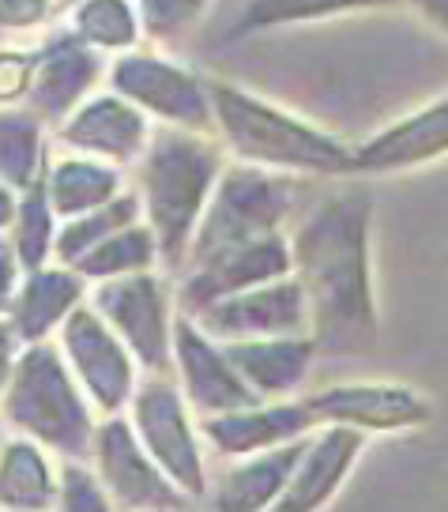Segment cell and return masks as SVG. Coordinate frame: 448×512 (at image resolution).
I'll return each mask as SVG.
<instances>
[{
    "label": "cell",
    "instance_id": "1",
    "mask_svg": "<svg viewBox=\"0 0 448 512\" xmlns=\"http://www.w3.org/2000/svg\"><path fill=\"white\" fill-rule=\"evenodd\" d=\"M373 196L343 189L324 196L290 234L294 279L309 302V336L320 354H366L377 347L373 298Z\"/></svg>",
    "mask_w": 448,
    "mask_h": 512
},
{
    "label": "cell",
    "instance_id": "2",
    "mask_svg": "<svg viewBox=\"0 0 448 512\" xmlns=\"http://www.w3.org/2000/svg\"><path fill=\"white\" fill-rule=\"evenodd\" d=\"M208 98L219 136L245 166H260L272 174L351 177V144L336 140L332 132L309 125L234 83H208Z\"/></svg>",
    "mask_w": 448,
    "mask_h": 512
},
{
    "label": "cell",
    "instance_id": "3",
    "mask_svg": "<svg viewBox=\"0 0 448 512\" xmlns=\"http://www.w3.org/2000/svg\"><path fill=\"white\" fill-rule=\"evenodd\" d=\"M223 177V151L204 132L159 128L144 159V204L162 264L177 268L192 249L204 204Z\"/></svg>",
    "mask_w": 448,
    "mask_h": 512
},
{
    "label": "cell",
    "instance_id": "4",
    "mask_svg": "<svg viewBox=\"0 0 448 512\" xmlns=\"http://www.w3.org/2000/svg\"><path fill=\"white\" fill-rule=\"evenodd\" d=\"M4 415L12 418V426L31 433L34 441L57 448L72 460L87 456L95 437L91 415L64 369L61 354L46 343H34L12 366L4 388Z\"/></svg>",
    "mask_w": 448,
    "mask_h": 512
},
{
    "label": "cell",
    "instance_id": "5",
    "mask_svg": "<svg viewBox=\"0 0 448 512\" xmlns=\"http://www.w3.org/2000/svg\"><path fill=\"white\" fill-rule=\"evenodd\" d=\"M290 208H294V185L287 177L260 170V166H245V162L230 166L219 177L208 211L196 226L189 264L219 249H230V245L283 234Z\"/></svg>",
    "mask_w": 448,
    "mask_h": 512
},
{
    "label": "cell",
    "instance_id": "6",
    "mask_svg": "<svg viewBox=\"0 0 448 512\" xmlns=\"http://www.w3.org/2000/svg\"><path fill=\"white\" fill-rule=\"evenodd\" d=\"M287 275H294L290 241L283 234H272V238L230 245V249H219V253L196 260L189 268V279L177 290V302L185 309V317H196L223 298L245 294L253 287L275 283V279H287Z\"/></svg>",
    "mask_w": 448,
    "mask_h": 512
},
{
    "label": "cell",
    "instance_id": "7",
    "mask_svg": "<svg viewBox=\"0 0 448 512\" xmlns=\"http://www.w3.org/2000/svg\"><path fill=\"white\" fill-rule=\"evenodd\" d=\"M132 415L140 433V445L147 448V456L166 471V479L174 482L185 497H204L208 494V479H204V460L196 448V433H192L189 418H185V403L177 396V388L166 377L147 381L136 392Z\"/></svg>",
    "mask_w": 448,
    "mask_h": 512
},
{
    "label": "cell",
    "instance_id": "8",
    "mask_svg": "<svg viewBox=\"0 0 448 512\" xmlns=\"http://www.w3.org/2000/svg\"><path fill=\"white\" fill-rule=\"evenodd\" d=\"M110 83L125 102L159 113L174 125H185L189 132L208 136L215 125L208 83H200L174 61H162L151 53H125L121 61H113Z\"/></svg>",
    "mask_w": 448,
    "mask_h": 512
},
{
    "label": "cell",
    "instance_id": "9",
    "mask_svg": "<svg viewBox=\"0 0 448 512\" xmlns=\"http://www.w3.org/2000/svg\"><path fill=\"white\" fill-rule=\"evenodd\" d=\"M196 328L219 343L241 339H279V336H309V302L302 283L287 275L245 294L223 298L211 309L196 313Z\"/></svg>",
    "mask_w": 448,
    "mask_h": 512
},
{
    "label": "cell",
    "instance_id": "10",
    "mask_svg": "<svg viewBox=\"0 0 448 512\" xmlns=\"http://www.w3.org/2000/svg\"><path fill=\"white\" fill-rule=\"evenodd\" d=\"M95 313L121 336L147 369L166 366L170 354V294L147 272L117 275L95 290Z\"/></svg>",
    "mask_w": 448,
    "mask_h": 512
},
{
    "label": "cell",
    "instance_id": "11",
    "mask_svg": "<svg viewBox=\"0 0 448 512\" xmlns=\"http://www.w3.org/2000/svg\"><path fill=\"white\" fill-rule=\"evenodd\" d=\"M309 411L317 422L328 426H347L358 433H400L418 430L433 418V403L411 388V384H388V381H351L320 388L309 396Z\"/></svg>",
    "mask_w": 448,
    "mask_h": 512
},
{
    "label": "cell",
    "instance_id": "12",
    "mask_svg": "<svg viewBox=\"0 0 448 512\" xmlns=\"http://www.w3.org/2000/svg\"><path fill=\"white\" fill-rule=\"evenodd\" d=\"M95 452L106 494L117 505H125L128 512H189L192 497L181 494L174 482H166V471L147 456V448L140 445L128 422L110 418L98 430Z\"/></svg>",
    "mask_w": 448,
    "mask_h": 512
},
{
    "label": "cell",
    "instance_id": "13",
    "mask_svg": "<svg viewBox=\"0 0 448 512\" xmlns=\"http://www.w3.org/2000/svg\"><path fill=\"white\" fill-rule=\"evenodd\" d=\"M448 159V91L351 147V177H388Z\"/></svg>",
    "mask_w": 448,
    "mask_h": 512
},
{
    "label": "cell",
    "instance_id": "14",
    "mask_svg": "<svg viewBox=\"0 0 448 512\" xmlns=\"http://www.w3.org/2000/svg\"><path fill=\"white\" fill-rule=\"evenodd\" d=\"M64 351L102 411H121L132 400V351L91 305H76L64 320Z\"/></svg>",
    "mask_w": 448,
    "mask_h": 512
},
{
    "label": "cell",
    "instance_id": "15",
    "mask_svg": "<svg viewBox=\"0 0 448 512\" xmlns=\"http://www.w3.org/2000/svg\"><path fill=\"white\" fill-rule=\"evenodd\" d=\"M174 347L177 362H181V377H185V392L200 415L211 418L260 407V396L241 381V373L230 366L223 347L211 343V336H204L192 317H177Z\"/></svg>",
    "mask_w": 448,
    "mask_h": 512
},
{
    "label": "cell",
    "instance_id": "16",
    "mask_svg": "<svg viewBox=\"0 0 448 512\" xmlns=\"http://www.w3.org/2000/svg\"><path fill=\"white\" fill-rule=\"evenodd\" d=\"M366 441V433L347 430V426H328L317 437H309L302 464L294 467L290 482L268 512H320L347 482Z\"/></svg>",
    "mask_w": 448,
    "mask_h": 512
},
{
    "label": "cell",
    "instance_id": "17",
    "mask_svg": "<svg viewBox=\"0 0 448 512\" xmlns=\"http://www.w3.org/2000/svg\"><path fill=\"white\" fill-rule=\"evenodd\" d=\"M320 422L309 411V403H275V407H249V411H230V415L204 418V437L219 448L223 456H260L272 448L305 441Z\"/></svg>",
    "mask_w": 448,
    "mask_h": 512
},
{
    "label": "cell",
    "instance_id": "18",
    "mask_svg": "<svg viewBox=\"0 0 448 512\" xmlns=\"http://www.w3.org/2000/svg\"><path fill=\"white\" fill-rule=\"evenodd\" d=\"M98 76H102L98 49L80 42L76 34H61L38 53V72H34L27 106H31L34 117L61 121L72 113V106H80Z\"/></svg>",
    "mask_w": 448,
    "mask_h": 512
},
{
    "label": "cell",
    "instance_id": "19",
    "mask_svg": "<svg viewBox=\"0 0 448 512\" xmlns=\"http://www.w3.org/2000/svg\"><path fill=\"white\" fill-rule=\"evenodd\" d=\"M230 366L241 373V381L253 388L260 403L272 396H290L313 369L317 343L313 336H279V339H241V343H219Z\"/></svg>",
    "mask_w": 448,
    "mask_h": 512
},
{
    "label": "cell",
    "instance_id": "20",
    "mask_svg": "<svg viewBox=\"0 0 448 512\" xmlns=\"http://www.w3.org/2000/svg\"><path fill=\"white\" fill-rule=\"evenodd\" d=\"M61 140L91 155H106L113 162L136 159L147 144L144 113L121 95H98L83 102L61 125Z\"/></svg>",
    "mask_w": 448,
    "mask_h": 512
},
{
    "label": "cell",
    "instance_id": "21",
    "mask_svg": "<svg viewBox=\"0 0 448 512\" xmlns=\"http://www.w3.org/2000/svg\"><path fill=\"white\" fill-rule=\"evenodd\" d=\"M305 448H309V437L238 464L219 482V490L211 497V512H268L290 482L294 467L302 464Z\"/></svg>",
    "mask_w": 448,
    "mask_h": 512
},
{
    "label": "cell",
    "instance_id": "22",
    "mask_svg": "<svg viewBox=\"0 0 448 512\" xmlns=\"http://www.w3.org/2000/svg\"><path fill=\"white\" fill-rule=\"evenodd\" d=\"M83 298V275L64 268H38L23 283L16 305H12V332L23 343H38L53 324L72 317L76 302Z\"/></svg>",
    "mask_w": 448,
    "mask_h": 512
},
{
    "label": "cell",
    "instance_id": "23",
    "mask_svg": "<svg viewBox=\"0 0 448 512\" xmlns=\"http://www.w3.org/2000/svg\"><path fill=\"white\" fill-rule=\"evenodd\" d=\"M61 494L53 482L49 460L31 441H8L0 452V509L8 512H46Z\"/></svg>",
    "mask_w": 448,
    "mask_h": 512
},
{
    "label": "cell",
    "instance_id": "24",
    "mask_svg": "<svg viewBox=\"0 0 448 512\" xmlns=\"http://www.w3.org/2000/svg\"><path fill=\"white\" fill-rule=\"evenodd\" d=\"M113 192H117V170L91 159H64L46 177L49 208L64 219H80V215L106 208Z\"/></svg>",
    "mask_w": 448,
    "mask_h": 512
},
{
    "label": "cell",
    "instance_id": "25",
    "mask_svg": "<svg viewBox=\"0 0 448 512\" xmlns=\"http://www.w3.org/2000/svg\"><path fill=\"white\" fill-rule=\"evenodd\" d=\"M46 174V132L31 110H0V181L31 192Z\"/></svg>",
    "mask_w": 448,
    "mask_h": 512
},
{
    "label": "cell",
    "instance_id": "26",
    "mask_svg": "<svg viewBox=\"0 0 448 512\" xmlns=\"http://www.w3.org/2000/svg\"><path fill=\"white\" fill-rule=\"evenodd\" d=\"M392 4H400V0H249L230 38L272 31V27H294V23L354 16V12H377V8H392Z\"/></svg>",
    "mask_w": 448,
    "mask_h": 512
},
{
    "label": "cell",
    "instance_id": "27",
    "mask_svg": "<svg viewBox=\"0 0 448 512\" xmlns=\"http://www.w3.org/2000/svg\"><path fill=\"white\" fill-rule=\"evenodd\" d=\"M159 256V241H155V230L151 226H125L121 234L106 238L98 249L83 256L80 264H72V272L83 275V279H117V275H132V272H147Z\"/></svg>",
    "mask_w": 448,
    "mask_h": 512
},
{
    "label": "cell",
    "instance_id": "28",
    "mask_svg": "<svg viewBox=\"0 0 448 512\" xmlns=\"http://www.w3.org/2000/svg\"><path fill=\"white\" fill-rule=\"evenodd\" d=\"M136 211H140V200H136V196H117L106 208L91 211V215H80V219H68V226L57 234L53 253H57L61 264H80L83 256L91 253V249H98L106 238H113V234H121L125 226H132Z\"/></svg>",
    "mask_w": 448,
    "mask_h": 512
},
{
    "label": "cell",
    "instance_id": "29",
    "mask_svg": "<svg viewBox=\"0 0 448 512\" xmlns=\"http://www.w3.org/2000/svg\"><path fill=\"white\" fill-rule=\"evenodd\" d=\"M72 34L91 49H128L140 38V16L128 0H80L72 12Z\"/></svg>",
    "mask_w": 448,
    "mask_h": 512
},
{
    "label": "cell",
    "instance_id": "30",
    "mask_svg": "<svg viewBox=\"0 0 448 512\" xmlns=\"http://www.w3.org/2000/svg\"><path fill=\"white\" fill-rule=\"evenodd\" d=\"M12 245H16L23 268H31V272L42 268V260L49 256V245H53V208H49L46 185H38V189H31L19 200L16 241Z\"/></svg>",
    "mask_w": 448,
    "mask_h": 512
},
{
    "label": "cell",
    "instance_id": "31",
    "mask_svg": "<svg viewBox=\"0 0 448 512\" xmlns=\"http://www.w3.org/2000/svg\"><path fill=\"white\" fill-rule=\"evenodd\" d=\"M204 8L208 0H140L136 16H140V31L151 34L155 42H170L189 31Z\"/></svg>",
    "mask_w": 448,
    "mask_h": 512
},
{
    "label": "cell",
    "instance_id": "32",
    "mask_svg": "<svg viewBox=\"0 0 448 512\" xmlns=\"http://www.w3.org/2000/svg\"><path fill=\"white\" fill-rule=\"evenodd\" d=\"M61 512H110V497L98 486L91 471H83L76 460L61 475Z\"/></svg>",
    "mask_w": 448,
    "mask_h": 512
},
{
    "label": "cell",
    "instance_id": "33",
    "mask_svg": "<svg viewBox=\"0 0 448 512\" xmlns=\"http://www.w3.org/2000/svg\"><path fill=\"white\" fill-rule=\"evenodd\" d=\"M34 72H38V53H19V49H0V106L31 95Z\"/></svg>",
    "mask_w": 448,
    "mask_h": 512
},
{
    "label": "cell",
    "instance_id": "34",
    "mask_svg": "<svg viewBox=\"0 0 448 512\" xmlns=\"http://www.w3.org/2000/svg\"><path fill=\"white\" fill-rule=\"evenodd\" d=\"M49 19V0H0V27L4 31H27Z\"/></svg>",
    "mask_w": 448,
    "mask_h": 512
},
{
    "label": "cell",
    "instance_id": "35",
    "mask_svg": "<svg viewBox=\"0 0 448 512\" xmlns=\"http://www.w3.org/2000/svg\"><path fill=\"white\" fill-rule=\"evenodd\" d=\"M16 287H19V253L16 245H8V241L0 238V313H12Z\"/></svg>",
    "mask_w": 448,
    "mask_h": 512
},
{
    "label": "cell",
    "instance_id": "36",
    "mask_svg": "<svg viewBox=\"0 0 448 512\" xmlns=\"http://www.w3.org/2000/svg\"><path fill=\"white\" fill-rule=\"evenodd\" d=\"M400 4H407L422 23H430L433 31L448 38V0H400Z\"/></svg>",
    "mask_w": 448,
    "mask_h": 512
},
{
    "label": "cell",
    "instance_id": "37",
    "mask_svg": "<svg viewBox=\"0 0 448 512\" xmlns=\"http://www.w3.org/2000/svg\"><path fill=\"white\" fill-rule=\"evenodd\" d=\"M16 211H19V204L12 200V189H8L4 181H0V230L16 223Z\"/></svg>",
    "mask_w": 448,
    "mask_h": 512
},
{
    "label": "cell",
    "instance_id": "38",
    "mask_svg": "<svg viewBox=\"0 0 448 512\" xmlns=\"http://www.w3.org/2000/svg\"><path fill=\"white\" fill-rule=\"evenodd\" d=\"M12 324H0V358H8V347H12Z\"/></svg>",
    "mask_w": 448,
    "mask_h": 512
},
{
    "label": "cell",
    "instance_id": "39",
    "mask_svg": "<svg viewBox=\"0 0 448 512\" xmlns=\"http://www.w3.org/2000/svg\"><path fill=\"white\" fill-rule=\"evenodd\" d=\"M8 377H12V362L0 358V396H4V388H8Z\"/></svg>",
    "mask_w": 448,
    "mask_h": 512
},
{
    "label": "cell",
    "instance_id": "40",
    "mask_svg": "<svg viewBox=\"0 0 448 512\" xmlns=\"http://www.w3.org/2000/svg\"><path fill=\"white\" fill-rule=\"evenodd\" d=\"M76 4H80V0H76Z\"/></svg>",
    "mask_w": 448,
    "mask_h": 512
}]
</instances>
